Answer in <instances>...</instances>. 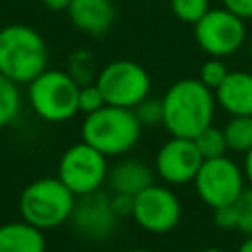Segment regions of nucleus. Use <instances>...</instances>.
<instances>
[{
  "label": "nucleus",
  "mask_w": 252,
  "mask_h": 252,
  "mask_svg": "<svg viewBox=\"0 0 252 252\" xmlns=\"http://www.w3.org/2000/svg\"><path fill=\"white\" fill-rule=\"evenodd\" d=\"M22 108V94L20 85L10 81L0 73V128L12 124Z\"/></svg>",
  "instance_id": "obj_18"
},
{
  "label": "nucleus",
  "mask_w": 252,
  "mask_h": 252,
  "mask_svg": "<svg viewBox=\"0 0 252 252\" xmlns=\"http://www.w3.org/2000/svg\"><path fill=\"white\" fill-rule=\"evenodd\" d=\"M199 154L203 156V159H213V158H220L226 156L228 144L224 138L222 128H217L213 124H209L207 128H203L195 138H193Z\"/></svg>",
  "instance_id": "obj_19"
},
{
  "label": "nucleus",
  "mask_w": 252,
  "mask_h": 252,
  "mask_svg": "<svg viewBox=\"0 0 252 252\" xmlns=\"http://www.w3.org/2000/svg\"><path fill=\"white\" fill-rule=\"evenodd\" d=\"M228 150L246 154L252 148V114L230 116V120L222 128Z\"/></svg>",
  "instance_id": "obj_17"
},
{
  "label": "nucleus",
  "mask_w": 252,
  "mask_h": 252,
  "mask_svg": "<svg viewBox=\"0 0 252 252\" xmlns=\"http://www.w3.org/2000/svg\"><path fill=\"white\" fill-rule=\"evenodd\" d=\"M47 45L43 35L28 24L0 28V73L16 85H30L47 69Z\"/></svg>",
  "instance_id": "obj_2"
},
{
  "label": "nucleus",
  "mask_w": 252,
  "mask_h": 252,
  "mask_svg": "<svg viewBox=\"0 0 252 252\" xmlns=\"http://www.w3.org/2000/svg\"><path fill=\"white\" fill-rule=\"evenodd\" d=\"M242 171H244L246 181L252 185V148L244 154V165H242Z\"/></svg>",
  "instance_id": "obj_30"
},
{
  "label": "nucleus",
  "mask_w": 252,
  "mask_h": 252,
  "mask_svg": "<svg viewBox=\"0 0 252 252\" xmlns=\"http://www.w3.org/2000/svg\"><path fill=\"white\" fill-rule=\"evenodd\" d=\"M199 252H226V250H222V248H203Z\"/></svg>",
  "instance_id": "obj_32"
},
{
  "label": "nucleus",
  "mask_w": 252,
  "mask_h": 252,
  "mask_svg": "<svg viewBox=\"0 0 252 252\" xmlns=\"http://www.w3.org/2000/svg\"><path fill=\"white\" fill-rule=\"evenodd\" d=\"M213 222L220 230H238V209H236V203L213 209Z\"/></svg>",
  "instance_id": "obj_26"
},
{
  "label": "nucleus",
  "mask_w": 252,
  "mask_h": 252,
  "mask_svg": "<svg viewBox=\"0 0 252 252\" xmlns=\"http://www.w3.org/2000/svg\"><path fill=\"white\" fill-rule=\"evenodd\" d=\"M169 6L177 20L193 26L211 10L209 0H169Z\"/></svg>",
  "instance_id": "obj_21"
},
{
  "label": "nucleus",
  "mask_w": 252,
  "mask_h": 252,
  "mask_svg": "<svg viewBox=\"0 0 252 252\" xmlns=\"http://www.w3.org/2000/svg\"><path fill=\"white\" fill-rule=\"evenodd\" d=\"M132 219L146 232L165 234L179 224L181 203L169 187L152 183L134 197Z\"/></svg>",
  "instance_id": "obj_10"
},
{
  "label": "nucleus",
  "mask_w": 252,
  "mask_h": 252,
  "mask_svg": "<svg viewBox=\"0 0 252 252\" xmlns=\"http://www.w3.org/2000/svg\"><path fill=\"white\" fill-rule=\"evenodd\" d=\"M106 183L112 189V193L136 197L154 183V169L142 159H122L112 169H108Z\"/></svg>",
  "instance_id": "obj_15"
},
{
  "label": "nucleus",
  "mask_w": 252,
  "mask_h": 252,
  "mask_svg": "<svg viewBox=\"0 0 252 252\" xmlns=\"http://www.w3.org/2000/svg\"><path fill=\"white\" fill-rule=\"evenodd\" d=\"M248 55H250V59H252V37L248 39Z\"/></svg>",
  "instance_id": "obj_34"
},
{
  "label": "nucleus",
  "mask_w": 252,
  "mask_h": 252,
  "mask_svg": "<svg viewBox=\"0 0 252 252\" xmlns=\"http://www.w3.org/2000/svg\"><path fill=\"white\" fill-rule=\"evenodd\" d=\"M238 209V230L246 236H252V187L244 189L236 201Z\"/></svg>",
  "instance_id": "obj_25"
},
{
  "label": "nucleus",
  "mask_w": 252,
  "mask_h": 252,
  "mask_svg": "<svg viewBox=\"0 0 252 252\" xmlns=\"http://www.w3.org/2000/svg\"><path fill=\"white\" fill-rule=\"evenodd\" d=\"M215 100L230 116L252 114V73L228 71L226 79L215 89Z\"/></svg>",
  "instance_id": "obj_14"
},
{
  "label": "nucleus",
  "mask_w": 252,
  "mask_h": 252,
  "mask_svg": "<svg viewBox=\"0 0 252 252\" xmlns=\"http://www.w3.org/2000/svg\"><path fill=\"white\" fill-rule=\"evenodd\" d=\"M226 75H228V67L224 65V61H222L220 57H209V59L201 65L199 81L215 93V89L226 79Z\"/></svg>",
  "instance_id": "obj_22"
},
{
  "label": "nucleus",
  "mask_w": 252,
  "mask_h": 252,
  "mask_svg": "<svg viewBox=\"0 0 252 252\" xmlns=\"http://www.w3.org/2000/svg\"><path fill=\"white\" fill-rule=\"evenodd\" d=\"M67 16L75 30L87 35H104L116 20V8L112 0H73Z\"/></svg>",
  "instance_id": "obj_13"
},
{
  "label": "nucleus",
  "mask_w": 252,
  "mask_h": 252,
  "mask_svg": "<svg viewBox=\"0 0 252 252\" xmlns=\"http://www.w3.org/2000/svg\"><path fill=\"white\" fill-rule=\"evenodd\" d=\"M94 83L98 85L106 104L134 110L144 98L150 96V73L132 59H114L106 63Z\"/></svg>",
  "instance_id": "obj_6"
},
{
  "label": "nucleus",
  "mask_w": 252,
  "mask_h": 252,
  "mask_svg": "<svg viewBox=\"0 0 252 252\" xmlns=\"http://www.w3.org/2000/svg\"><path fill=\"white\" fill-rule=\"evenodd\" d=\"M69 220L73 222V228L79 236L87 240H106L114 232L116 222L120 219L112 211L110 197L100 191H94L77 197Z\"/></svg>",
  "instance_id": "obj_12"
},
{
  "label": "nucleus",
  "mask_w": 252,
  "mask_h": 252,
  "mask_svg": "<svg viewBox=\"0 0 252 252\" xmlns=\"http://www.w3.org/2000/svg\"><path fill=\"white\" fill-rule=\"evenodd\" d=\"M75 201V193L59 177H39L24 187L18 211L30 224L49 230L71 219Z\"/></svg>",
  "instance_id": "obj_4"
},
{
  "label": "nucleus",
  "mask_w": 252,
  "mask_h": 252,
  "mask_svg": "<svg viewBox=\"0 0 252 252\" xmlns=\"http://www.w3.org/2000/svg\"><path fill=\"white\" fill-rule=\"evenodd\" d=\"M203 163V156L199 154L193 138L171 136L163 142L156 154L154 167L156 173L167 185H185L197 177V171Z\"/></svg>",
  "instance_id": "obj_11"
},
{
  "label": "nucleus",
  "mask_w": 252,
  "mask_h": 252,
  "mask_svg": "<svg viewBox=\"0 0 252 252\" xmlns=\"http://www.w3.org/2000/svg\"><path fill=\"white\" fill-rule=\"evenodd\" d=\"M49 12H67L73 0H41Z\"/></svg>",
  "instance_id": "obj_29"
},
{
  "label": "nucleus",
  "mask_w": 252,
  "mask_h": 252,
  "mask_svg": "<svg viewBox=\"0 0 252 252\" xmlns=\"http://www.w3.org/2000/svg\"><path fill=\"white\" fill-rule=\"evenodd\" d=\"M110 205H112V211L116 213L118 219L132 217V211H134V197H132V195H124V193H112Z\"/></svg>",
  "instance_id": "obj_27"
},
{
  "label": "nucleus",
  "mask_w": 252,
  "mask_h": 252,
  "mask_svg": "<svg viewBox=\"0 0 252 252\" xmlns=\"http://www.w3.org/2000/svg\"><path fill=\"white\" fill-rule=\"evenodd\" d=\"M0 252H45L43 230L28 220L0 224Z\"/></svg>",
  "instance_id": "obj_16"
},
{
  "label": "nucleus",
  "mask_w": 252,
  "mask_h": 252,
  "mask_svg": "<svg viewBox=\"0 0 252 252\" xmlns=\"http://www.w3.org/2000/svg\"><path fill=\"white\" fill-rule=\"evenodd\" d=\"M195 41L211 57H228L246 41V24L226 8H211L195 24Z\"/></svg>",
  "instance_id": "obj_9"
},
{
  "label": "nucleus",
  "mask_w": 252,
  "mask_h": 252,
  "mask_svg": "<svg viewBox=\"0 0 252 252\" xmlns=\"http://www.w3.org/2000/svg\"><path fill=\"white\" fill-rule=\"evenodd\" d=\"M163 100V126L171 136L195 138L203 128L213 124L215 116V93L199 79L175 81Z\"/></svg>",
  "instance_id": "obj_1"
},
{
  "label": "nucleus",
  "mask_w": 252,
  "mask_h": 252,
  "mask_svg": "<svg viewBox=\"0 0 252 252\" xmlns=\"http://www.w3.org/2000/svg\"><path fill=\"white\" fill-rule=\"evenodd\" d=\"M104 104H106V100L96 83L79 85V112L91 114V112H96L98 108H102Z\"/></svg>",
  "instance_id": "obj_24"
},
{
  "label": "nucleus",
  "mask_w": 252,
  "mask_h": 252,
  "mask_svg": "<svg viewBox=\"0 0 252 252\" xmlns=\"http://www.w3.org/2000/svg\"><path fill=\"white\" fill-rule=\"evenodd\" d=\"M236 252H252V236H246V240L238 246Z\"/></svg>",
  "instance_id": "obj_31"
},
{
  "label": "nucleus",
  "mask_w": 252,
  "mask_h": 252,
  "mask_svg": "<svg viewBox=\"0 0 252 252\" xmlns=\"http://www.w3.org/2000/svg\"><path fill=\"white\" fill-rule=\"evenodd\" d=\"M220 2H222V8L236 14L238 18L242 20L252 18V0H220Z\"/></svg>",
  "instance_id": "obj_28"
},
{
  "label": "nucleus",
  "mask_w": 252,
  "mask_h": 252,
  "mask_svg": "<svg viewBox=\"0 0 252 252\" xmlns=\"http://www.w3.org/2000/svg\"><path fill=\"white\" fill-rule=\"evenodd\" d=\"M142 124L134 110L104 104L96 112L85 114L81 140L104 154L106 158L128 154L140 140Z\"/></svg>",
  "instance_id": "obj_3"
},
{
  "label": "nucleus",
  "mask_w": 252,
  "mask_h": 252,
  "mask_svg": "<svg viewBox=\"0 0 252 252\" xmlns=\"http://www.w3.org/2000/svg\"><path fill=\"white\" fill-rule=\"evenodd\" d=\"M57 177L75 193V197L94 193L108 177L106 156L81 140L61 154Z\"/></svg>",
  "instance_id": "obj_7"
},
{
  "label": "nucleus",
  "mask_w": 252,
  "mask_h": 252,
  "mask_svg": "<svg viewBox=\"0 0 252 252\" xmlns=\"http://www.w3.org/2000/svg\"><path fill=\"white\" fill-rule=\"evenodd\" d=\"M134 114L142 126L163 124V100L156 98V96H148L134 108Z\"/></svg>",
  "instance_id": "obj_23"
},
{
  "label": "nucleus",
  "mask_w": 252,
  "mask_h": 252,
  "mask_svg": "<svg viewBox=\"0 0 252 252\" xmlns=\"http://www.w3.org/2000/svg\"><path fill=\"white\" fill-rule=\"evenodd\" d=\"M67 73L79 83V85H87V83H94L93 79H96V65H94V57L89 49H77L69 55V67Z\"/></svg>",
  "instance_id": "obj_20"
},
{
  "label": "nucleus",
  "mask_w": 252,
  "mask_h": 252,
  "mask_svg": "<svg viewBox=\"0 0 252 252\" xmlns=\"http://www.w3.org/2000/svg\"><path fill=\"white\" fill-rule=\"evenodd\" d=\"M124 252H150L146 248H130V250H124Z\"/></svg>",
  "instance_id": "obj_33"
},
{
  "label": "nucleus",
  "mask_w": 252,
  "mask_h": 252,
  "mask_svg": "<svg viewBox=\"0 0 252 252\" xmlns=\"http://www.w3.org/2000/svg\"><path fill=\"white\" fill-rule=\"evenodd\" d=\"M28 102L45 122H67L79 112V83L61 69H45L28 85Z\"/></svg>",
  "instance_id": "obj_5"
},
{
  "label": "nucleus",
  "mask_w": 252,
  "mask_h": 252,
  "mask_svg": "<svg viewBox=\"0 0 252 252\" xmlns=\"http://www.w3.org/2000/svg\"><path fill=\"white\" fill-rule=\"evenodd\" d=\"M244 171L230 158L220 156L213 159H203L197 177L193 179L199 199L211 207H224L238 201L244 191Z\"/></svg>",
  "instance_id": "obj_8"
}]
</instances>
